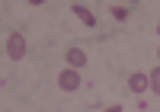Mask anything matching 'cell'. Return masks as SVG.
<instances>
[{"instance_id":"cell-1","label":"cell","mask_w":160,"mask_h":112,"mask_svg":"<svg viewBox=\"0 0 160 112\" xmlns=\"http://www.w3.org/2000/svg\"><path fill=\"white\" fill-rule=\"evenodd\" d=\"M7 58L10 61H22L26 58V38L19 32H10L7 35Z\"/></svg>"},{"instance_id":"cell-2","label":"cell","mask_w":160,"mask_h":112,"mask_svg":"<svg viewBox=\"0 0 160 112\" xmlns=\"http://www.w3.org/2000/svg\"><path fill=\"white\" fill-rule=\"evenodd\" d=\"M58 87H61L64 93H74V90L80 87V71H74V67L61 71V77H58Z\"/></svg>"},{"instance_id":"cell-3","label":"cell","mask_w":160,"mask_h":112,"mask_svg":"<svg viewBox=\"0 0 160 112\" xmlns=\"http://www.w3.org/2000/svg\"><path fill=\"white\" fill-rule=\"evenodd\" d=\"M148 87H151V77H148V74H131V77H128V90H131V93H144Z\"/></svg>"},{"instance_id":"cell-4","label":"cell","mask_w":160,"mask_h":112,"mask_svg":"<svg viewBox=\"0 0 160 112\" xmlns=\"http://www.w3.org/2000/svg\"><path fill=\"white\" fill-rule=\"evenodd\" d=\"M68 64L74 67V71L87 67V51H83V48H68Z\"/></svg>"},{"instance_id":"cell-5","label":"cell","mask_w":160,"mask_h":112,"mask_svg":"<svg viewBox=\"0 0 160 112\" xmlns=\"http://www.w3.org/2000/svg\"><path fill=\"white\" fill-rule=\"evenodd\" d=\"M71 10H74V16H77L80 23H83V26H96V16H93V13H90L83 3H74Z\"/></svg>"},{"instance_id":"cell-6","label":"cell","mask_w":160,"mask_h":112,"mask_svg":"<svg viewBox=\"0 0 160 112\" xmlns=\"http://www.w3.org/2000/svg\"><path fill=\"white\" fill-rule=\"evenodd\" d=\"M112 16H115V19H128V7H125V3H115V7H112Z\"/></svg>"},{"instance_id":"cell-7","label":"cell","mask_w":160,"mask_h":112,"mask_svg":"<svg viewBox=\"0 0 160 112\" xmlns=\"http://www.w3.org/2000/svg\"><path fill=\"white\" fill-rule=\"evenodd\" d=\"M151 90H154V93L160 96V67H157V71L151 74Z\"/></svg>"},{"instance_id":"cell-8","label":"cell","mask_w":160,"mask_h":112,"mask_svg":"<svg viewBox=\"0 0 160 112\" xmlns=\"http://www.w3.org/2000/svg\"><path fill=\"white\" fill-rule=\"evenodd\" d=\"M106 112H122V106H109V109H106Z\"/></svg>"},{"instance_id":"cell-9","label":"cell","mask_w":160,"mask_h":112,"mask_svg":"<svg viewBox=\"0 0 160 112\" xmlns=\"http://www.w3.org/2000/svg\"><path fill=\"white\" fill-rule=\"evenodd\" d=\"M157 32H160V26H157Z\"/></svg>"},{"instance_id":"cell-10","label":"cell","mask_w":160,"mask_h":112,"mask_svg":"<svg viewBox=\"0 0 160 112\" xmlns=\"http://www.w3.org/2000/svg\"><path fill=\"white\" fill-rule=\"evenodd\" d=\"M157 58H160V51H157Z\"/></svg>"}]
</instances>
